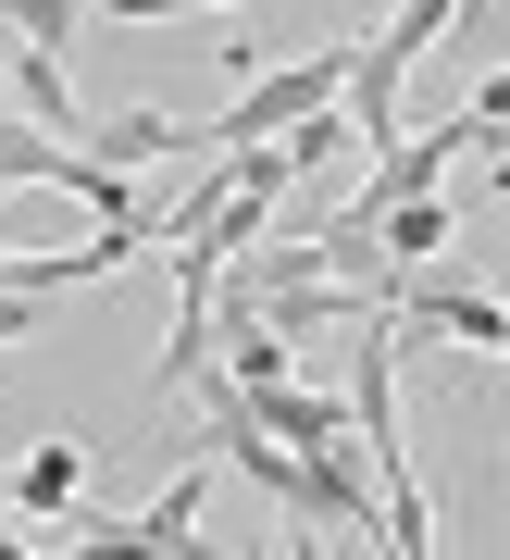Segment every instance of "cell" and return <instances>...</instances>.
I'll use <instances>...</instances> for the list:
<instances>
[{
	"mask_svg": "<svg viewBox=\"0 0 510 560\" xmlns=\"http://www.w3.org/2000/svg\"><path fill=\"white\" fill-rule=\"evenodd\" d=\"M336 88H349V38H324V50H299V62H275L262 88H236V101L212 113V125H187V138H212V150H250V138H287L299 113H324Z\"/></svg>",
	"mask_w": 510,
	"mask_h": 560,
	"instance_id": "obj_1",
	"label": "cell"
},
{
	"mask_svg": "<svg viewBox=\"0 0 510 560\" xmlns=\"http://www.w3.org/2000/svg\"><path fill=\"white\" fill-rule=\"evenodd\" d=\"M386 312H398V337H461V349L510 361V300H473V287H449L436 261H424V275H398V287H386Z\"/></svg>",
	"mask_w": 510,
	"mask_h": 560,
	"instance_id": "obj_2",
	"label": "cell"
},
{
	"mask_svg": "<svg viewBox=\"0 0 510 560\" xmlns=\"http://www.w3.org/2000/svg\"><path fill=\"white\" fill-rule=\"evenodd\" d=\"M76 499H88V448H76V436H38V448L13 460V486H0V511H13V523H62Z\"/></svg>",
	"mask_w": 510,
	"mask_h": 560,
	"instance_id": "obj_3",
	"label": "cell"
},
{
	"mask_svg": "<svg viewBox=\"0 0 510 560\" xmlns=\"http://www.w3.org/2000/svg\"><path fill=\"white\" fill-rule=\"evenodd\" d=\"M250 411L275 423V436H287L299 460H336V448H361V436H349V411H336L324 386H299V374H275V386H250Z\"/></svg>",
	"mask_w": 510,
	"mask_h": 560,
	"instance_id": "obj_4",
	"label": "cell"
},
{
	"mask_svg": "<svg viewBox=\"0 0 510 560\" xmlns=\"http://www.w3.org/2000/svg\"><path fill=\"white\" fill-rule=\"evenodd\" d=\"M449 237H461V224H449V187H412V200L373 212V249H386V275H424Z\"/></svg>",
	"mask_w": 510,
	"mask_h": 560,
	"instance_id": "obj_5",
	"label": "cell"
},
{
	"mask_svg": "<svg viewBox=\"0 0 510 560\" xmlns=\"http://www.w3.org/2000/svg\"><path fill=\"white\" fill-rule=\"evenodd\" d=\"M88 150L138 175V162H175V150H187V125H162V113H100V125H88Z\"/></svg>",
	"mask_w": 510,
	"mask_h": 560,
	"instance_id": "obj_6",
	"label": "cell"
},
{
	"mask_svg": "<svg viewBox=\"0 0 510 560\" xmlns=\"http://www.w3.org/2000/svg\"><path fill=\"white\" fill-rule=\"evenodd\" d=\"M336 138H349V125H336V101H324V113H299L275 150H287V175H324V162H336Z\"/></svg>",
	"mask_w": 510,
	"mask_h": 560,
	"instance_id": "obj_7",
	"label": "cell"
},
{
	"mask_svg": "<svg viewBox=\"0 0 510 560\" xmlns=\"http://www.w3.org/2000/svg\"><path fill=\"white\" fill-rule=\"evenodd\" d=\"M0 200H13V187H0Z\"/></svg>",
	"mask_w": 510,
	"mask_h": 560,
	"instance_id": "obj_8",
	"label": "cell"
}]
</instances>
